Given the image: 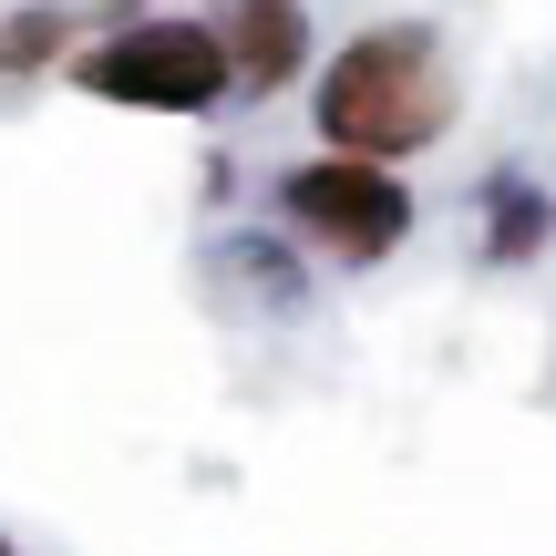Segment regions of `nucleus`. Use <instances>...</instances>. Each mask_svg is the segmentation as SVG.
Masks as SVG:
<instances>
[{
  "label": "nucleus",
  "mask_w": 556,
  "mask_h": 556,
  "mask_svg": "<svg viewBox=\"0 0 556 556\" xmlns=\"http://www.w3.org/2000/svg\"><path fill=\"white\" fill-rule=\"evenodd\" d=\"M227 83H238V93H289L299 73H309V0H227Z\"/></svg>",
  "instance_id": "20e7f679"
},
{
  "label": "nucleus",
  "mask_w": 556,
  "mask_h": 556,
  "mask_svg": "<svg viewBox=\"0 0 556 556\" xmlns=\"http://www.w3.org/2000/svg\"><path fill=\"white\" fill-rule=\"evenodd\" d=\"M278 217H289V238H309L319 258L381 268V258L422 227V197L402 186V165L330 155V144H319L309 165H289V176H278Z\"/></svg>",
  "instance_id": "7ed1b4c3"
},
{
  "label": "nucleus",
  "mask_w": 556,
  "mask_h": 556,
  "mask_svg": "<svg viewBox=\"0 0 556 556\" xmlns=\"http://www.w3.org/2000/svg\"><path fill=\"white\" fill-rule=\"evenodd\" d=\"M83 41V21L62 11V0H21V11H0V83H31V73H62Z\"/></svg>",
  "instance_id": "423d86ee"
},
{
  "label": "nucleus",
  "mask_w": 556,
  "mask_h": 556,
  "mask_svg": "<svg viewBox=\"0 0 556 556\" xmlns=\"http://www.w3.org/2000/svg\"><path fill=\"white\" fill-rule=\"evenodd\" d=\"M73 93L124 103V114H217L238 83H227V31L197 11H135L114 31L73 41Z\"/></svg>",
  "instance_id": "f03ea898"
},
{
  "label": "nucleus",
  "mask_w": 556,
  "mask_h": 556,
  "mask_svg": "<svg viewBox=\"0 0 556 556\" xmlns=\"http://www.w3.org/2000/svg\"><path fill=\"white\" fill-rule=\"evenodd\" d=\"M0 556H11V536H0Z\"/></svg>",
  "instance_id": "0eeeda50"
},
{
  "label": "nucleus",
  "mask_w": 556,
  "mask_h": 556,
  "mask_svg": "<svg viewBox=\"0 0 556 556\" xmlns=\"http://www.w3.org/2000/svg\"><path fill=\"white\" fill-rule=\"evenodd\" d=\"M464 114V83L454 52H443L433 21H371L351 31L309 83V124L330 155H371V165H413L454 135Z\"/></svg>",
  "instance_id": "f257e3e1"
},
{
  "label": "nucleus",
  "mask_w": 556,
  "mask_h": 556,
  "mask_svg": "<svg viewBox=\"0 0 556 556\" xmlns=\"http://www.w3.org/2000/svg\"><path fill=\"white\" fill-rule=\"evenodd\" d=\"M546 238H556V197L526 176V165H495V176H484V258L526 268Z\"/></svg>",
  "instance_id": "39448f33"
}]
</instances>
